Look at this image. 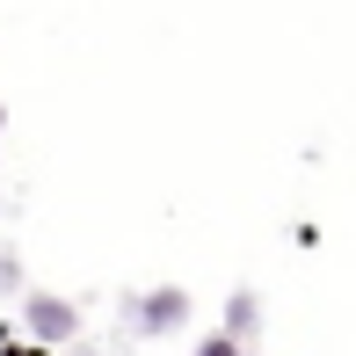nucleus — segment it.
<instances>
[{
  "mask_svg": "<svg viewBox=\"0 0 356 356\" xmlns=\"http://www.w3.org/2000/svg\"><path fill=\"white\" fill-rule=\"evenodd\" d=\"M0 356H58V349H44V342H22V334H15V320H0Z\"/></svg>",
  "mask_w": 356,
  "mask_h": 356,
  "instance_id": "5",
  "label": "nucleus"
},
{
  "mask_svg": "<svg viewBox=\"0 0 356 356\" xmlns=\"http://www.w3.org/2000/svg\"><path fill=\"white\" fill-rule=\"evenodd\" d=\"M15 313H22V342H44V349H66L73 334H80V305L73 298H58V291H22L15 298Z\"/></svg>",
  "mask_w": 356,
  "mask_h": 356,
  "instance_id": "2",
  "label": "nucleus"
},
{
  "mask_svg": "<svg viewBox=\"0 0 356 356\" xmlns=\"http://www.w3.org/2000/svg\"><path fill=\"white\" fill-rule=\"evenodd\" d=\"M0 138H8V102H0Z\"/></svg>",
  "mask_w": 356,
  "mask_h": 356,
  "instance_id": "7",
  "label": "nucleus"
},
{
  "mask_svg": "<svg viewBox=\"0 0 356 356\" xmlns=\"http://www.w3.org/2000/svg\"><path fill=\"white\" fill-rule=\"evenodd\" d=\"M189 356H254V349H240L233 334H218V327H211V334H197V349H189Z\"/></svg>",
  "mask_w": 356,
  "mask_h": 356,
  "instance_id": "6",
  "label": "nucleus"
},
{
  "mask_svg": "<svg viewBox=\"0 0 356 356\" xmlns=\"http://www.w3.org/2000/svg\"><path fill=\"white\" fill-rule=\"evenodd\" d=\"M29 291V277H22V254L15 248H0V298H22Z\"/></svg>",
  "mask_w": 356,
  "mask_h": 356,
  "instance_id": "4",
  "label": "nucleus"
},
{
  "mask_svg": "<svg viewBox=\"0 0 356 356\" xmlns=\"http://www.w3.org/2000/svg\"><path fill=\"white\" fill-rule=\"evenodd\" d=\"M117 313H124V334H138V342H168V334L189 327L197 298H189V284H153V291H131Z\"/></svg>",
  "mask_w": 356,
  "mask_h": 356,
  "instance_id": "1",
  "label": "nucleus"
},
{
  "mask_svg": "<svg viewBox=\"0 0 356 356\" xmlns=\"http://www.w3.org/2000/svg\"><path fill=\"white\" fill-rule=\"evenodd\" d=\"M218 334H233L240 349L262 342V291H254V284H233V291H225V305H218Z\"/></svg>",
  "mask_w": 356,
  "mask_h": 356,
  "instance_id": "3",
  "label": "nucleus"
}]
</instances>
